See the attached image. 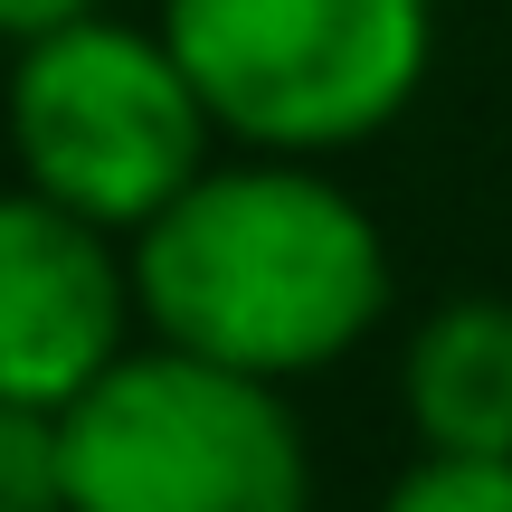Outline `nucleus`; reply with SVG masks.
<instances>
[{
  "mask_svg": "<svg viewBox=\"0 0 512 512\" xmlns=\"http://www.w3.org/2000/svg\"><path fill=\"white\" fill-rule=\"evenodd\" d=\"M143 332L256 380H313L389 323V228L304 152H219L124 238Z\"/></svg>",
  "mask_w": 512,
  "mask_h": 512,
  "instance_id": "f257e3e1",
  "label": "nucleus"
},
{
  "mask_svg": "<svg viewBox=\"0 0 512 512\" xmlns=\"http://www.w3.org/2000/svg\"><path fill=\"white\" fill-rule=\"evenodd\" d=\"M152 29L228 152H361L437 67V0H162Z\"/></svg>",
  "mask_w": 512,
  "mask_h": 512,
  "instance_id": "f03ea898",
  "label": "nucleus"
},
{
  "mask_svg": "<svg viewBox=\"0 0 512 512\" xmlns=\"http://www.w3.org/2000/svg\"><path fill=\"white\" fill-rule=\"evenodd\" d=\"M57 418L67 512H313V437L285 380L133 342Z\"/></svg>",
  "mask_w": 512,
  "mask_h": 512,
  "instance_id": "7ed1b4c3",
  "label": "nucleus"
},
{
  "mask_svg": "<svg viewBox=\"0 0 512 512\" xmlns=\"http://www.w3.org/2000/svg\"><path fill=\"white\" fill-rule=\"evenodd\" d=\"M0 133H10L19 181L86 209L114 238H133L152 209L181 200L228 152L171 38L152 19H114V10H76L57 29L19 38L10 86H0Z\"/></svg>",
  "mask_w": 512,
  "mask_h": 512,
  "instance_id": "20e7f679",
  "label": "nucleus"
},
{
  "mask_svg": "<svg viewBox=\"0 0 512 512\" xmlns=\"http://www.w3.org/2000/svg\"><path fill=\"white\" fill-rule=\"evenodd\" d=\"M133 256L48 190H0V399L67 408L133 351Z\"/></svg>",
  "mask_w": 512,
  "mask_h": 512,
  "instance_id": "39448f33",
  "label": "nucleus"
},
{
  "mask_svg": "<svg viewBox=\"0 0 512 512\" xmlns=\"http://www.w3.org/2000/svg\"><path fill=\"white\" fill-rule=\"evenodd\" d=\"M418 456H512V294H446L399 351Z\"/></svg>",
  "mask_w": 512,
  "mask_h": 512,
  "instance_id": "423d86ee",
  "label": "nucleus"
},
{
  "mask_svg": "<svg viewBox=\"0 0 512 512\" xmlns=\"http://www.w3.org/2000/svg\"><path fill=\"white\" fill-rule=\"evenodd\" d=\"M0 512H67V418L0 399Z\"/></svg>",
  "mask_w": 512,
  "mask_h": 512,
  "instance_id": "0eeeda50",
  "label": "nucleus"
},
{
  "mask_svg": "<svg viewBox=\"0 0 512 512\" xmlns=\"http://www.w3.org/2000/svg\"><path fill=\"white\" fill-rule=\"evenodd\" d=\"M380 512H512V456H418Z\"/></svg>",
  "mask_w": 512,
  "mask_h": 512,
  "instance_id": "6e6552de",
  "label": "nucleus"
},
{
  "mask_svg": "<svg viewBox=\"0 0 512 512\" xmlns=\"http://www.w3.org/2000/svg\"><path fill=\"white\" fill-rule=\"evenodd\" d=\"M76 10H105V0H0V48H19V38L57 29V19H76Z\"/></svg>",
  "mask_w": 512,
  "mask_h": 512,
  "instance_id": "1a4fd4ad",
  "label": "nucleus"
}]
</instances>
